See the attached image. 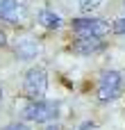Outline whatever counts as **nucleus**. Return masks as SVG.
I'll use <instances>...</instances> for the list:
<instances>
[{
    "label": "nucleus",
    "instance_id": "obj_5",
    "mask_svg": "<svg viewBox=\"0 0 125 130\" xmlns=\"http://www.w3.org/2000/svg\"><path fill=\"white\" fill-rule=\"evenodd\" d=\"M27 14L25 0H0V18L5 23H20Z\"/></svg>",
    "mask_w": 125,
    "mask_h": 130
},
{
    "label": "nucleus",
    "instance_id": "obj_10",
    "mask_svg": "<svg viewBox=\"0 0 125 130\" xmlns=\"http://www.w3.org/2000/svg\"><path fill=\"white\" fill-rule=\"evenodd\" d=\"M112 32H114V34H125V16L123 18H116V21L112 23Z\"/></svg>",
    "mask_w": 125,
    "mask_h": 130
},
{
    "label": "nucleus",
    "instance_id": "obj_4",
    "mask_svg": "<svg viewBox=\"0 0 125 130\" xmlns=\"http://www.w3.org/2000/svg\"><path fill=\"white\" fill-rule=\"evenodd\" d=\"M71 27L75 30L77 37H98V39L112 30L107 21H102V18H89V16H84V18H73Z\"/></svg>",
    "mask_w": 125,
    "mask_h": 130
},
{
    "label": "nucleus",
    "instance_id": "obj_7",
    "mask_svg": "<svg viewBox=\"0 0 125 130\" xmlns=\"http://www.w3.org/2000/svg\"><path fill=\"white\" fill-rule=\"evenodd\" d=\"M14 53H16L18 59H34V57L41 53V46H39L36 39L23 37V39H18V41L14 43Z\"/></svg>",
    "mask_w": 125,
    "mask_h": 130
},
{
    "label": "nucleus",
    "instance_id": "obj_6",
    "mask_svg": "<svg viewBox=\"0 0 125 130\" xmlns=\"http://www.w3.org/2000/svg\"><path fill=\"white\" fill-rule=\"evenodd\" d=\"M71 48L77 55H96V53H102L105 50V41L98 39V37H77V41Z\"/></svg>",
    "mask_w": 125,
    "mask_h": 130
},
{
    "label": "nucleus",
    "instance_id": "obj_14",
    "mask_svg": "<svg viewBox=\"0 0 125 130\" xmlns=\"http://www.w3.org/2000/svg\"><path fill=\"white\" fill-rule=\"evenodd\" d=\"M46 130H61L57 123H50V126H46Z\"/></svg>",
    "mask_w": 125,
    "mask_h": 130
},
{
    "label": "nucleus",
    "instance_id": "obj_13",
    "mask_svg": "<svg viewBox=\"0 0 125 130\" xmlns=\"http://www.w3.org/2000/svg\"><path fill=\"white\" fill-rule=\"evenodd\" d=\"M5 43H7V37H5V32L0 30V46H5Z\"/></svg>",
    "mask_w": 125,
    "mask_h": 130
},
{
    "label": "nucleus",
    "instance_id": "obj_8",
    "mask_svg": "<svg viewBox=\"0 0 125 130\" xmlns=\"http://www.w3.org/2000/svg\"><path fill=\"white\" fill-rule=\"evenodd\" d=\"M36 23L43 25L46 30H59L61 27V16L55 14V11H50V9H41L36 14Z\"/></svg>",
    "mask_w": 125,
    "mask_h": 130
},
{
    "label": "nucleus",
    "instance_id": "obj_11",
    "mask_svg": "<svg viewBox=\"0 0 125 130\" xmlns=\"http://www.w3.org/2000/svg\"><path fill=\"white\" fill-rule=\"evenodd\" d=\"M2 130H30L25 123H20V121H14V123H9V126H5Z\"/></svg>",
    "mask_w": 125,
    "mask_h": 130
},
{
    "label": "nucleus",
    "instance_id": "obj_1",
    "mask_svg": "<svg viewBox=\"0 0 125 130\" xmlns=\"http://www.w3.org/2000/svg\"><path fill=\"white\" fill-rule=\"evenodd\" d=\"M59 110H61V105L57 101H34V103L25 105L23 119L36 121V123H48V121H55L59 117Z\"/></svg>",
    "mask_w": 125,
    "mask_h": 130
},
{
    "label": "nucleus",
    "instance_id": "obj_3",
    "mask_svg": "<svg viewBox=\"0 0 125 130\" xmlns=\"http://www.w3.org/2000/svg\"><path fill=\"white\" fill-rule=\"evenodd\" d=\"M23 91H25L27 98L41 101L46 96V91H48V73H46V69H39V66L30 69L25 73V78H23Z\"/></svg>",
    "mask_w": 125,
    "mask_h": 130
},
{
    "label": "nucleus",
    "instance_id": "obj_15",
    "mask_svg": "<svg viewBox=\"0 0 125 130\" xmlns=\"http://www.w3.org/2000/svg\"><path fill=\"white\" fill-rule=\"evenodd\" d=\"M0 103H2V87H0Z\"/></svg>",
    "mask_w": 125,
    "mask_h": 130
},
{
    "label": "nucleus",
    "instance_id": "obj_2",
    "mask_svg": "<svg viewBox=\"0 0 125 130\" xmlns=\"http://www.w3.org/2000/svg\"><path fill=\"white\" fill-rule=\"evenodd\" d=\"M123 85H125V80L118 71H105L98 80V101L100 103L116 101L123 94Z\"/></svg>",
    "mask_w": 125,
    "mask_h": 130
},
{
    "label": "nucleus",
    "instance_id": "obj_16",
    "mask_svg": "<svg viewBox=\"0 0 125 130\" xmlns=\"http://www.w3.org/2000/svg\"><path fill=\"white\" fill-rule=\"evenodd\" d=\"M123 5H125V0H123Z\"/></svg>",
    "mask_w": 125,
    "mask_h": 130
},
{
    "label": "nucleus",
    "instance_id": "obj_9",
    "mask_svg": "<svg viewBox=\"0 0 125 130\" xmlns=\"http://www.w3.org/2000/svg\"><path fill=\"white\" fill-rule=\"evenodd\" d=\"M77 2V7L82 9V11H91V9H96L102 0H75Z\"/></svg>",
    "mask_w": 125,
    "mask_h": 130
},
{
    "label": "nucleus",
    "instance_id": "obj_12",
    "mask_svg": "<svg viewBox=\"0 0 125 130\" xmlns=\"http://www.w3.org/2000/svg\"><path fill=\"white\" fill-rule=\"evenodd\" d=\"M77 130H98V126H96V121H82Z\"/></svg>",
    "mask_w": 125,
    "mask_h": 130
}]
</instances>
